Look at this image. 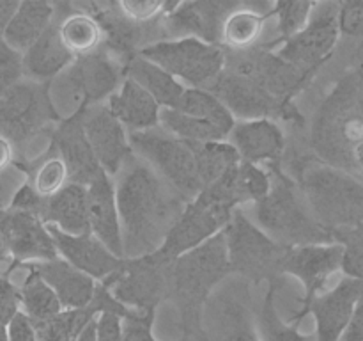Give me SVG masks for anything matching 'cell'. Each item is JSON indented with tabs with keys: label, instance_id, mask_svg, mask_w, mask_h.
<instances>
[{
	"label": "cell",
	"instance_id": "cell-1",
	"mask_svg": "<svg viewBox=\"0 0 363 341\" xmlns=\"http://www.w3.org/2000/svg\"><path fill=\"white\" fill-rule=\"evenodd\" d=\"M113 185L124 259L158 252L188 201L135 155L117 173Z\"/></svg>",
	"mask_w": 363,
	"mask_h": 341
},
{
	"label": "cell",
	"instance_id": "cell-2",
	"mask_svg": "<svg viewBox=\"0 0 363 341\" xmlns=\"http://www.w3.org/2000/svg\"><path fill=\"white\" fill-rule=\"evenodd\" d=\"M312 144L323 163L363 181V67L342 78L321 105Z\"/></svg>",
	"mask_w": 363,
	"mask_h": 341
},
{
	"label": "cell",
	"instance_id": "cell-3",
	"mask_svg": "<svg viewBox=\"0 0 363 341\" xmlns=\"http://www.w3.org/2000/svg\"><path fill=\"white\" fill-rule=\"evenodd\" d=\"M268 170L272 188L264 199L252 205L250 219L286 247L333 242L332 233L314 217L296 181L282 173L279 163L268 166Z\"/></svg>",
	"mask_w": 363,
	"mask_h": 341
},
{
	"label": "cell",
	"instance_id": "cell-4",
	"mask_svg": "<svg viewBox=\"0 0 363 341\" xmlns=\"http://www.w3.org/2000/svg\"><path fill=\"white\" fill-rule=\"evenodd\" d=\"M300 187L312 213L330 233L363 224V181L326 163L300 170Z\"/></svg>",
	"mask_w": 363,
	"mask_h": 341
},
{
	"label": "cell",
	"instance_id": "cell-5",
	"mask_svg": "<svg viewBox=\"0 0 363 341\" xmlns=\"http://www.w3.org/2000/svg\"><path fill=\"white\" fill-rule=\"evenodd\" d=\"M230 274L233 272L222 231L194 251L170 261L169 293L176 297L188 315H197L213 291L229 279Z\"/></svg>",
	"mask_w": 363,
	"mask_h": 341
},
{
	"label": "cell",
	"instance_id": "cell-6",
	"mask_svg": "<svg viewBox=\"0 0 363 341\" xmlns=\"http://www.w3.org/2000/svg\"><path fill=\"white\" fill-rule=\"evenodd\" d=\"M230 272L247 283H261L273 274H282L289 247L269 238L243 208H238L223 229Z\"/></svg>",
	"mask_w": 363,
	"mask_h": 341
},
{
	"label": "cell",
	"instance_id": "cell-7",
	"mask_svg": "<svg viewBox=\"0 0 363 341\" xmlns=\"http://www.w3.org/2000/svg\"><path fill=\"white\" fill-rule=\"evenodd\" d=\"M184 87L208 89L225 67V50L197 38H167L138 50Z\"/></svg>",
	"mask_w": 363,
	"mask_h": 341
},
{
	"label": "cell",
	"instance_id": "cell-8",
	"mask_svg": "<svg viewBox=\"0 0 363 341\" xmlns=\"http://www.w3.org/2000/svg\"><path fill=\"white\" fill-rule=\"evenodd\" d=\"M130 144L133 155L152 167V170L172 185L186 201H191L204 190L190 142L181 141L158 126L130 134Z\"/></svg>",
	"mask_w": 363,
	"mask_h": 341
},
{
	"label": "cell",
	"instance_id": "cell-9",
	"mask_svg": "<svg viewBox=\"0 0 363 341\" xmlns=\"http://www.w3.org/2000/svg\"><path fill=\"white\" fill-rule=\"evenodd\" d=\"M169 266L170 261L158 254L123 259L119 269L99 284L124 308L138 315H155L156 305L169 295Z\"/></svg>",
	"mask_w": 363,
	"mask_h": 341
},
{
	"label": "cell",
	"instance_id": "cell-10",
	"mask_svg": "<svg viewBox=\"0 0 363 341\" xmlns=\"http://www.w3.org/2000/svg\"><path fill=\"white\" fill-rule=\"evenodd\" d=\"M60 117L48 98V84L21 80L0 96V135L18 146L30 141Z\"/></svg>",
	"mask_w": 363,
	"mask_h": 341
},
{
	"label": "cell",
	"instance_id": "cell-11",
	"mask_svg": "<svg viewBox=\"0 0 363 341\" xmlns=\"http://www.w3.org/2000/svg\"><path fill=\"white\" fill-rule=\"evenodd\" d=\"M339 2H314L303 31L277 46L275 53L296 70L314 77L339 43Z\"/></svg>",
	"mask_w": 363,
	"mask_h": 341
},
{
	"label": "cell",
	"instance_id": "cell-12",
	"mask_svg": "<svg viewBox=\"0 0 363 341\" xmlns=\"http://www.w3.org/2000/svg\"><path fill=\"white\" fill-rule=\"evenodd\" d=\"M234 212L216 202L202 190L197 197L186 202L183 213L155 254L167 261H172V259L194 251L195 247L222 233Z\"/></svg>",
	"mask_w": 363,
	"mask_h": 341
},
{
	"label": "cell",
	"instance_id": "cell-13",
	"mask_svg": "<svg viewBox=\"0 0 363 341\" xmlns=\"http://www.w3.org/2000/svg\"><path fill=\"white\" fill-rule=\"evenodd\" d=\"M227 107L236 121L250 119H296L300 117L293 103H282L273 98L266 89L248 78L238 77L223 70L215 82L208 87Z\"/></svg>",
	"mask_w": 363,
	"mask_h": 341
},
{
	"label": "cell",
	"instance_id": "cell-14",
	"mask_svg": "<svg viewBox=\"0 0 363 341\" xmlns=\"http://www.w3.org/2000/svg\"><path fill=\"white\" fill-rule=\"evenodd\" d=\"M243 0H194L167 2L163 25L174 38H197L220 46V36L225 18L243 6Z\"/></svg>",
	"mask_w": 363,
	"mask_h": 341
},
{
	"label": "cell",
	"instance_id": "cell-15",
	"mask_svg": "<svg viewBox=\"0 0 363 341\" xmlns=\"http://www.w3.org/2000/svg\"><path fill=\"white\" fill-rule=\"evenodd\" d=\"M344 247L339 242H326V244H308L289 247L286 259L282 263V274L296 277L303 284L305 297L303 309L298 315L296 322L303 318L307 305L318 295L325 293L328 281L340 272L342 266Z\"/></svg>",
	"mask_w": 363,
	"mask_h": 341
},
{
	"label": "cell",
	"instance_id": "cell-16",
	"mask_svg": "<svg viewBox=\"0 0 363 341\" xmlns=\"http://www.w3.org/2000/svg\"><path fill=\"white\" fill-rule=\"evenodd\" d=\"M0 237L7 256L13 259L9 270L16 265L48 261L59 256L48 226L34 213L0 210Z\"/></svg>",
	"mask_w": 363,
	"mask_h": 341
},
{
	"label": "cell",
	"instance_id": "cell-17",
	"mask_svg": "<svg viewBox=\"0 0 363 341\" xmlns=\"http://www.w3.org/2000/svg\"><path fill=\"white\" fill-rule=\"evenodd\" d=\"M82 126L101 170L110 178H116L124 163L133 156L128 130L110 112L106 103L87 107L82 116Z\"/></svg>",
	"mask_w": 363,
	"mask_h": 341
},
{
	"label": "cell",
	"instance_id": "cell-18",
	"mask_svg": "<svg viewBox=\"0 0 363 341\" xmlns=\"http://www.w3.org/2000/svg\"><path fill=\"white\" fill-rule=\"evenodd\" d=\"M245 279L223 281L209 297L211 318L215 322L216 341H261L254 315L247 298L248 286Z\"/></svg>",
	"mask_w": 363,
	"mask_h": 341
},
{
	"label": "cell",
	"instance_id": "cell-19",
	"mask_svg": "<svg viewBox=\"0 0 363 341\" xmlns=\"http://www.w3.org/2000/svg\"><path fill=\"white\" fill-rule=\"evenodd\" d=\"M363 298V281L344 277L325 293L318 295L305 309L315 322V341H339L346 330L354 308Z\"/></svg>",
	"mask_w": 363,
	"mask_h": 341
},
{
	"label": "cell",
	"instance_id": "cell-20",
	"mask_svg": "<svg viewBox=\"0 0 363 341\" xmlns=\"http://www.w3.org/2000/svg\"><path fill=\"white\" fill-rule=\"evenodd\" d=\"M67 71L85 107L105 103L124 80V63L113 57L105 46L74 59Z\"/></svg>",
	"mask_w": 363,
	"mask_h": 341
},
{
	"label": "cell",
	"instance_id": "cell-21",
	"mask_svg": "<svg viewBox=\"0 0 363 341\" xmlns=\"http://www.w3.org/2000/svg\"><path fill=\"white\" fill-rule=\"evenodd\" d=\"M84 110L85 109L78 110L74 116L55 124L52 131V144L50 146L59 153L62 162L66 163L69 183L87 187L103 170L84 134V126H82Z\"/></svg>",
	"mask_w": 363,
	"mask_h": 341
},
{
	"label": "cell",
	"instance_id": "cell-22",
	"mask_svg": "<svg viewBox=\"0 0 363 341\" xmlns=\"http://www.w3.org/2000/svg\"><path fill=\"white\" fill-rule=\"evenodd\" d=\"M87 215L91 234H94L116 258L124 259L116 185L108 174L101 173L87 185Z\"/></svg>",
	"mask_w": 363,
	"mask_h": 341
},
{
	"label": "cell",
	"instance_id": "cell-23",
	"mask_svg": "<svg viewBox=\"0 0 363 341\" xmlns=\"http://www.w3.org/2000/svg\"><path fill=\"white\" fill-rule=\"evenodd\" d=\"M227 141L243 162L255 166L279 163L286 149V134L275 119L236 121Z\"/></svg>",
	"mask_w": 363,
	"mask_h": 341
},
{
	"label": "cell",
	"instance_id": "cell-24",
	"mask_svg": "<svg viewBox=\"0 0 363 341\" xmlns=\"http://www.w3.org/2000/svg\"><path fill=\"white\" fill-rule=\"evenodd\" d=\"M48 229L60 258L87 274L96 283H103L123 263V259L116 258L94 234H66L53 226H48Z\"/></svg>",
	"mask_w": 363,
	"mask_h": 341
},
{
	"label": "cell",
	"instance_id": "cell-25",
	"mask_svg": "<svg viewBox=\"0 0 363 341\" xmlns=\"http://www.w3.org/2000/svg\"><path fill=\"white\" fill-rule=\"evenodd\" d=\"M272 188L269 170L261 166L241 160L218 181L204 188L206 194L229 210L243 208L245 205H255L268 195Z\"/></svg>",
	"mask_w": 363,
	"mask_h": 341
},
{
	"label": "cell",
	"instance_id": "cell-26",
	"mask_svg": "<svg viewBox=\"0 0 363 341\" xmlns=\"http://www.w3.org/2000/svg\"><path fill=\"white\" fill-rule=\"evenodd\" d=\"M32 269L41 276V279L53 290L59 298L62 311L85 309L94 301L98 283L87 274L80 272L60 256L48 261L30 263Z\"/></svg>",
	"mask_w": 363,
	"mask_h": 341
},
{
	"label": "cell",
	"instance_id": "cell-27",
	"mask_svg": "<svg viewBox=\"0 0 363 341\" xmlns=\"http://www.w3.org/2000/svg\"><path fill=\"white\" fill-rule=\"evenodd\" d=\"M105 103L128 134H138L160 126L162 107L130 77H124L119 89Z\"/></svg>",
	"mask_w": 363,
	"mask_h": 341
},
{
	"label": "cell",
	"instance_id": "cell-28",
	"mask_svg": "<svg viewBox=\"0 0 363 341\" xmlns=\"http://www.w3.org/2000/svg\"><path fill=\"white\" fill-rule=\"evenodd\" d=\"M74 63V55L59 36L57 16L48 31L23 52V75L35 84H50Z\"/></svg>",
	"mask_w": 363,
	"mask_h": 341
},
{
	"label": "cell",
	"instance_id": "cell-29",
	"mask_svg": "<svg viewBox=\"0 0 363 341\" xmlns=\"http://www.w3.org/2000/svg\"><path fill=\"white\" fill-rule=\"evenodd\" d=\"M269 2H245L225 18L220 36V48L225 52H245L261 45L264 25L272 18Z\"/></svg>",
	"mask_w": 363,
	"mask_h": 341
},
{
	"label": "cell",
	"instance_id": "cell-30",
	"mask_svg": "<svg viewBox=\"0 0 363 341\" xmlns=\"http://www.w3.org/2000/svg\"><path fill=\"white\" fill-rule=\"evenodd\" d=\"M41 220L46 226H53L66 234L91 233L87 215V187L67 183L62 190L46 199Z\"/></svg>",
	"mask_w": 363,
	"mask_h": 341
},
{
	"label": "cell",
	"instance_id": "cell-31",
	"mask_svg": "<svg viewBox=\"0 0 363 341\" xmlns=\"http://www.w3.org/2000/svg\"><path fill=\"white\" fill-rule=\"evenodd\" d=\"M55 20V4L46 0H25L18 2L13 18L4 32V41L23 53L30 48Z\"/></svg>",
	"mask_w": 363,
	"mask_h": 341
},
{
	"label": "cell",
	"instance_id": "cell-32",
	"mask_svg": "<svg viewBox=\"0 0 363 341\" xmlns=\"http://www.w3.org/2000/svg\"><path fill=\"white\" fill-rule=\"evenodd\" d=\"M124 77H130L140 87H144L162 109H176L186 89L172 75L138 53L126 63Z\"/></svg>",
	"mask_w": 363,
	"mask_h": 341
},
{
	"label": "cell",
	"instance_id": "cell-33",
	"mask_svg": "<svg viewBox=\"0 0 363 341\" xmlns=\"http://www.w3.org/2000/svg\"><path fill=\"white\" fill-rule=\"evenodd\" d=\"M55 16L60 39L74 59L89 55L103 46V31L92 14L71 9L67 4V14H60L55 7Z\"/></svg>",
	"mask_w": 363,
	"mask_h": 341
},
{
	"label": "cell",
	"instance_id": "cell-34",
	"mask_svg": "<svg viewBox=\"0 0 363 341\" xmlns=\"http://www.w3.org/2000/svg\"><path fill=\"white\" fill-rule=\"evenodd\" d=\"M27 266V277H25L23 284L18 288V293H20V311L34 325H39V323L50 322L57 315H60L62 305H60L59 298L53 293L52 288L41 279V276L30 265Z\"/></svg>",
	"mask_w": 363,
	"mask_h": 341
},
{
	"label": "cell",
	"instance_id": "cell-35",
	"mask_svg": "<svg viewBox=\"0 0 363 341\" xmlns=\"http://www.w3.org/2000/svg\"><path fill=\"white\" fill-rule=\"evenodd\" d=\"M176 110L186 114V116L208 121L213 126L225 131L227 135H230L234 124H236V119H234L233 114L208 89L186 87L183 96H181L179 103H177Z\"/></svg>",
	"mask_w": 363,
	"mask_h": 341
},
{
	"label": "cell",
	"instance_id": "cell-36",
	"mask_svg": "<svg viewBox=\"0 0 363 341\" xmlns=\"http://www.w3.org/2000/svg\"><path fill=\"white\" fill-rule=\"evenodd\" d=\"M191 149H194L199 178L204 188L218 181L223 174L241 162L240 155L229 141L191 144Z\"/></svg>",
	"mask_w": 363,
	"mask_h": 341
},
{
	"label": "cell",
	"instance_id": "cell-37",
	"mask_svg": "<svg viewBox=\"0 0 363 341\" xmlns=\"http://www.w3.org/2000/svg\"><path fill=\"white\" fill-rule=\"evenodd\" d=\"M160 128L190 144H204V142H218L229 139L225 131L213 126L208 121L186 116L176 109H162Z\"/></svg>",
	"mask_w": 363,
	"mask_h": 341
},
{
	"label": "cell",
	"instance_id": "cell-38",
	"mask_svg": "<svg viewBox=\"0 0 363 341\" xmlns=\"http://www.w3.org/2000/svg\"><path fill=\"white\" fill-rule=\"evenodd\" d=\"M261 341H315L314 336L300 332L296 323H286L280 318L275 305V284L269 283L261 309L255 318Z\"/></svg>",
	"mask_w": 363,
	"mask_h": 341
},
{
	"label": "cell",
	"instance_id": "cell-39",
	"mask_svg": "<svg viewBox=\"0 0 363 341\" xmlns=\"http://www.w3.org/2000/svg\"><path fill=\"white\" fill-rule=\"evenodd\" d=\"M99 315L94 301L89 308L77 311H62L50 322L34 325L38 330V341H77L80 330Z\"/></svg>",
	"mask_w": 363,
	"mask_h": 341
},
{
	"label": "cell",
	"instance_id": "cell-40",
	"mask_svg": "<svg viewBox=\"0 0 363 341\" xmlns=\"http://www.w3.org/2000/svg\"><path fill=\"white\" fill-rule=\"evenodd\" d=\"M28 174H30V181L28 183L34 187V190L43 199H50L69 183L66 163L62 162L59 153L52 146H50L48 151L41 158L35 160L32 169L28 170Z\"/></svg>",
	"mask_w": 363,
	"mask_h": 341
},
{
	"label": "cell",
	"instance_id": "cell-41",
	"mask_svg": "<svg viewBox=\"0 0 363 341\" xmlns=\"http://www.w3.org/2000/svg\"><path fill=\"white\" fill-rule=\"evenodd\" d=\"M312 9H314V2H307V0L273 2L269 14L277 20V39L269 43V46L277 48L280 43L287 41L300 31H303L305 25L311 20Z\"/></svg>",
	"mask_w": 363,
	"mask_h": 341
},
{
	"label": "cell",
	"instance_id": "cell-42",
	"mask_svg": "<svg viewBox=\"0 0 363 341\" xmlns=\"http://www.w3.org/2000/svg\"><path fill=\"white\" fill-rule=\"evenodd\" d=\"M332 237L333 242H339L344 247L340 272L351 279L363 281V224L335 231Z\"/></svg>",
	"mask_w": 363,
	"mask_h": 341
},
{
	"label": "cell",
	"instance_id": "cell-43",
	"mask_svg": "<svg viewBox=\"0 0 363 341\" xmlns=\"http://www.w3.org/2000/svg\"><path fill=\"white\" fill-rule=\"evenodd\" d=\"M21 80H25L23 53L11 48L4 38H0V96Z\"/></svg>",
	"mask_w": 363,
	"mask_h": 341
},
{
	"label": "cell",
	"instance_id": "cell-44",
	"mask_svg": "<svg viewBox=\"0 0 363 341\" xmlns=\"http://www.w3.org/2000/svg\"><path fill=\"white\" fill-rule=\"evenodd\" d=\"M165 7L167 2H158V0H123L117 4L121 14L137 25L151 23V21L155 23L158 18H162Z\"/></svg>",
	"mask_w": 363,
	"mask_h": 341
},
{
	"label": "cell",
	"instance_id": "cell-45",
	"mask_svg": "<svg viewBox=\"0 0 363 341\" xmlns=\"http://www.w3.org/2000/svg\"><path fill=\"white\" fill-rule=\"evenodd\" d=\"M138 313H123V311H101L96 316V337L98 341H124V318Z\"/></svg>",
	"mask_w": 363,
	"mask_h": 341
},
{
	"label": "cell",
	"instance_id": "cell-46",
	"mask_svg": "<svg viewBox=\"0 0 363 341\" xmlns=\"http://www.w3.org/2000/svg\"><path fill=\"white\" fill-rule=\"evenodd\" d=\"M339 31L350 38L363 39V0L339 2Z\"/></svg>",
	"mask_w": 363,
	"mask_h": 341
},
{
	"label": "cell",
	"instance_id": "cell-47",
	"mask_svg": "<svg viewBox=\"0 0 363 341\" xmlns=\"http://www.w3.org/2000/svg\"><path fill=\"white\" fill-rule=\"evenodd\" d=\"M20 313V293L18 286L7 277L0 274V327H7L11 320Z\"/></svg>",
	"mask_w": 363,
	"mask_h": 341
},
{
	"label": "cell",
	"instance_id": "cell-48",
	"mask_svg": "<svg viewBox=\"0 0 363 341\" xmlns=\"http://www.w3.org/2000/svg\"><path fill=\"white\" fill-rule=\"evenodd\" d=\"M45 201L46 199H43L28 181H25V183H21L20 187L14 190L7 208L16 210V212L34 213V215H38L39 219H41V212H43V206H45Z\"/></svg>",
	"mask_w": 363,
	"mask_h": 341
},
{
	"label": "cell",
	"instance_id": "cell-49",
	"mask_svg": "<svg viewBox=\"0 0 363 341\" xmlns=\"http://www.w3.org/2000/svg\"><path fill=\"white\" fill-rule=\"evenodd\" d=\"M7 337L9 341H38V330L34 323L20 311L7 325Z\"/></svg>",
	"mask_w": 363,
	"mask_h": 341
},
{
	"label": "cell",
	"instance_id": "cell-50",
	"mask_svg": "<svg viewBox=\"0 0 363 341\" xmlns=\"http://www.w3.org/2000/svg\"><path fill=\"white\" fill-rule=\"evenodd\" d=\"M339 341H363V298L354 308L353 316Z\"/></svg>",
	"mask_w": 363,
	"mask_h": 341
},
{
	"label": "cell",
	"instance_id": "cell-51",
	"mask_svg": "<svg viewBox=\"0 0 363 341\" xmlns=\"http://www.w3.org/2000/svg\"><path fill=\"white\" fill-rule=\"evenodd\" d=\"M14 160V146L0 135V174L7 173Z\"/></svg>",
	"mask_w": 363,
	"mask_h": 341
},
{
	"label": "cell",
	"instance_id": "cell-52",
	"mask_svg": "<svg viewBox=\"0 0 363 341\" xmlns=\"http://www.w3.org/2000/svg\"><path fill=\"white\" fill-rule=\"evenodd\" d=\"M16 7H18L16 0H0V38H4V32H6L7 23H9L11 18H13Z\"/></svg>",
	"mask_w": 363,
	"mask_h": 341
},
{
	"label": "cell",
	"instance_id": "cell-53",
	"mask_svg": "<svg viewBox=\"0 0 363 341\" xmlns=\"http://www.w3.org/2000/svg\"><path fill=\"white\" fill-rule=\"evenodd\" d=\"M77 341H98V337H96V318H92L91 322L80 330Z\"/></svg>",
	"mask_w": 363,
	"mask_h": 341
},
{
	"label": "cell",
	"instance_id": "cell-54",
	"mask_svg": "<svg viewBox=\"0 0 363 341\" xmlns=\"http://www.w3.org/2000/svg\"><path fill=\"white\" fill-rule=\"evenodd\" d=\"M6 258H7V252H6V247H4L2 237H0V261H4Z\"/></svg>",
	"mask_w": 363,
	"mask_h": 341
}]
</instances>
